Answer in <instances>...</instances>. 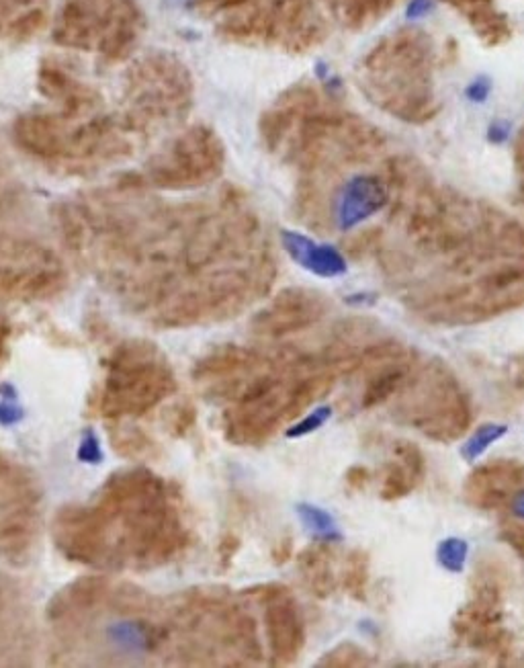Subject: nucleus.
Masks as SVG:
<instances>
[{
  "instance_id": "f3484780",
  "label": "nucleus",
  "mask_w": 524,
  "mask_h": 668,
  "mask_svg": "<svg viewBox=\"0 0 524 668\" xmlns=\"http://www.w3.org/2000/svg\"><path fill=\"white\" fill-rule=\"evenodd\" d=\"M469 546L465 539L459 537H447L443 539L439 548H436V562L439 566L451 574H461L467 562Z\"/></svg>"
},
{
  "instance_id": "0eeeda50",
  "label": "nucleus",
  "mask_w": 524,
  "mask_h": 668,
  "mask_svg": "<svg viewBox=\"0 0 524 668\" xmlns=\"http://www.w3.org/2000/svg\"><path fill=\"white\" fill-rule=\"evenodd\" d=\"M424 470V455L416 445L408 441L396 443L393 445V462L383 468L381 498L400 500L408 496L424 478Z\"/></svg>"
},
{
  "instance_id": "ddd939ff",
  "label": "nucleus",
  "mask_w": 524,
  "mask_h": 668,
  "mask_svg": "<svg viewBox=\"0 0 524 668\" xmlns=\"http://www.w3.org/2000/svg\"><path fill=\"white\" fill-rule=\"evenodd\" d=\"M297 517L316 541H326V544H334V541L342 539V533L338 531V525H336L334 517L328 511H324L322 507H316V505H310V503H301V505H297Z\"/></svg>"
},
{
  "instance_id": "5701e85b",
  "label": "nucleus",
  "mask_w": 524,
  "mask_h": 668,
  "mask_svg": "<svg viewBox=\"0 0 524 668\" xmlns=\"http://www.w3.org/2000/svg\"><path fill=\"white\" fill-rule=\"evenodd\" d=\"M369 482V470L363 466H355L346 472V486L351 490H361Z\"/></svg>"
},
{
  "instance_id": "aec40b11",
  "label": "nucleus",
  "mask_w": 524,
  "mask_h": 668,
  "mask_svg": "<svg viewBox=\"0 0 524 668\" xmlns=\"http://www.w3.org/2000/svg\"><path fill=\"white\" fill-rule=\"evenodd\" d=\"M76 457H78V462L89 464V466H99L103 462V457H105L103 445H101V441H99V437L93 429H86L82 433Z\"/></svg>"
},
{
  "instance_id": "6ab92c4d",
  "label": "nucleus",
  "mask_w": 524,
  "mask_h": 668,
  "mask_svg": "<svg viewBox=\"0 0 524 668\" xmlns=\"http://www.w3.org/2000/svg\"><path fill=\"white\" fill-rule=\"evenodd\" d=\"M0 427H15L25 419V410L19 404V396L17 390L9 384H5L0 388Z\"/></svg>"
},
{
  "instance_id": "1a4fd4ad",
  "label": "nucleus",
  "mask_w": 524,
  "mask_h": 668,
  "mask_svg": "<svg viewBox=\"0 0 524 668\" xmlns=\"http://www.w3.org/2000/svg\"><path fill=\"white\" fill-rule=\"evenodd\" d=\"M447 3L465 15L479 39H484L488 46H500L510 39L508 19L496 9L494 0H447Z\"/></svg>"
},
{
  "instance_id": "9d476101",
  "label": "nucleus",
  "mask_w": 524,
  "mask_h": 668,
  "mask_svg": "<svg viewBox=\"0 0 524 668\" xmlns=\"http://www.w3.org/2000/svg\"><path fill=\"white\" fill-rule=\"evenodd\" d=\"M400 0H330V9L346 29L361 31L383 19Z\"/></svg>"
},
{
  "instance_id": "412c9836",
  "label": "nucleus",
  "mask_w": 524,
  "mask_h": 668,
  "mask_svg": "<svg viewBox=\"0 0 524 668\" xmlns=\"http://www.w3.org/2000/svg\"><path fill=\"white\" fill-rule=\"evenodd\" d=\"M508 513L514 519V523L524 525V486H520L510 498H508Z\"/></svg>"
},
{
  "instance_id": "4be33fe9",
  "label": "nucleus",
  "mask_w": 524,
  "mask_h": 668,
  "mask_svg": "<svg viewBox=\"0 0 524 668\" xmlns=\"http://www.w3.org/2000/svg\"><path fill=\"white\" fill-rule=\"evenodd\" d=\"M504 539L524 558V525H508L504 531Z\"/></svg>"
},
{
  "instance_id": "a211bd4d",
  "label": "nucleus",
  "mask_w": 524,
  "mask_h": 668,
  "mask_svg": "<svg viewBox=\"0 0 524 668\" xmlns=\"http://www.w3.org/2000/svg\"><path fill=\"white\" fill-rule=\"evenodd\" d=\"M330 419H332V406H318V408L312 410L308 416H303L301 421H297L293 427H289L285 435H287L289 439L308 437V435L320 431Z\"/></svg>"
},
{
  "instance_id": "f8f14e48",
  "label": "nucleus",
  "mask_w": 524,
  "mask_h": 668,
  "mask_svg": "<svg viewBox=\"0 0 524 668\" xmlns=\"http://www.w3.org/2000/svg\"><path fill=\"white\" fill-rule=\"evenodd\" d=\"M107 636L125 654H142L150 648V632L140 621H115L109 625Z\"/></svg>"
},
{
  "instance_id": "2eb2a0df",
  "label": "nucleus",
  "mask_w": 524,
  "mask_h": 668,
  "mask_svg": "<svg viewBox=\"0 0 524 668\" xmlns=\"http://www.w3.org/2000/svg\"><path fill=\"white\" fill-rule=\"evenodd\" d=\"M342 582L346 593L355 601H365L367 597V582H369V560L363 552H353L346 560Z\"/></svg>"
},
{
  "instance_id": "9b49d317",
  "label": "nucleus",
  "mask_w": 524,
  "mask_h": 668,
  "mask_svg": "<svg viewBox=\"0 0 524 668\" xmlns=\"http://www.w3.org/2000/svg\"><path fill=\"white\" fill-rule=\"evenodd\" d=\"M299 568L316 597H328L334 591L332 550L326 541H318V546L305 550L299 556Z\"/></svg>"
},
{
  "instance_id": "39448f33",
  "label": "nucleus",
  "mask_w": 524,
  "mask_h": 668,
  "mask_svg": "<svg viewBox=\"0 0 524 668\" xmlns=\"http://www.w3.org/2000/svg\"><path fill=\"white\" fill-rule=\"evenodd\" d=\"M524 486V466L518 462H498L477 470L467 482V494L471 503L484 509L500 507L508 498Z\"/></svg>"
},
{
  "instance_id": "423d86ee",
  "label": "nucleus",
  "mask_w": 524,
  "mask_h": 668,
  "mask_svg": "<svg viewBox=\"0 0 524 668\" xmlns=\"http://www.w3.org/2000/svg\"><path fill=\"white\" fill-rule=\"evenodd\" d=\"M387 203V191L377 177H353L342 189L338 201V224L342 230H351L371 216H375Z\"/></svg>"
},
{
  "instance_id": "6e6552de",
  "label": "nucleus",
  "mask_w": 524,
  "mask_h": 668,
  "mask_svg": "<svg viewBox=\"0 0 524 668\" xmlns=\"http://www.w3.org/2000/svg\"><path fill=\"white\" fill-rule=\"evenodd\" d=\"M281 238L289 257L310 273L324 279H334L346 273V261L334 246L318 244L308 236L289 230H285Z\"/></svg>"
},
{
  "instance_id": "7ed1b4c3",
  "label": "nucleus",
  "mask_w": 524,
  "mask_h": 668,
  "mask_svg": "<svg viewBox=\"0 0 524 668\" xmlns=\"http://www.w3.org/2000/svg\"><path fill=\"white\" fill-rule=\"evenodd\" d=\"M170 382L154 365L131 367L127 375H115L111 392H107V404L111 402V412H144V408L158 402L168 390Z\"/></svg>"
},
{
  "instance_id": "f03ea898",
  "label": "nucleus",
  "mask_w": 524,
  "mask_h": 668,
  "mask_svg": "<svg viewBox=\"0 0 524 668\" xmlns=\"http://www.w3.org/2000/svg\"><path fill=\"white\" fill-rule=\"evenodd\" d=\"M140 11L134 0H66L58 41L66 46L119 56L134 46Z\"/></svg>"
},
{
  "instance_id": "dca6fc26",
  "label": "nucleus",
  "mask_w": 524,
  "mask_h": 668,
  "mask_svg": "<svg viewBox=\"0 0 524 668\" xmlns=\"http://www.w3.org/2000/svg\"><path fill=\"white\" fill-rule=\"evenodd\" d=\"M508 425L502 423H486L479 427L461 447V455L465 462H475L482 457L494 443H498L502 437H506Z\"/></svg>"
},
{
  "instance_id": "20e7f679",
  "label": "nucleus",
  "mask_w": 524,
  "mask_h": 668,
  "mask_svg": "<svg viewBox=\"0 0 524 668\" xmlns=\"http://www.w3.org/2000/svg\"><path fill=\"white\" fill-rule=\"evenodd\" d=\"M267 628L271 638V650L281 662L293 660L303 648V623L293 599L281 591L269 593Z\"/></svg>"
},
{
  "instance_id": "f257e3e1",
  "label": "nucleus",
  "mask_w": 524,
  "mask_h": 668,
  "mask_svg": "<svg viewBox=\"0 0 524 668\" xmlns=\"http://www.w3.org/2000/svg\"><path fill=\"white\" fill-rule=\"evenodd\" d=\"M432 41L420 29H402L363 58V89L387 111L422 119L432 109Z\"/></svg>"
},
{
  "instance_id": "b1692460",
  "label": "nucleus",
  "mask_w": 524,
  "mask_h": 668,
  "mask_svg": "<svg viewBox=\"0 0 524 668\" xmlns=\"http://www.w3.org/2000/svg\"><path fill=\"white\" fill-rule=\"evenodd\" d=\"M248 3V0H199V5L203 9H213V11H222V9H232Z\"/></svg>"
},
{
  "instance_id": "4468645a",
  "label": "nucleus",
  "mask_w": 524,
  "mask_h": 668,
  "mask_svg": "<svg viewBox=\"0 0 524 668\" xmlns=\"http://www.w3.org/2000/svg\"><path fill=\"white\" fill-rule=\"evenodd\" d=\"M408 369L404 365H393L385 367L379 375L369 382L365 394H363V408H373L381 402H385L389 396L396 394L400 386L406 382Z\"/></svg>"
}]
</instances>
